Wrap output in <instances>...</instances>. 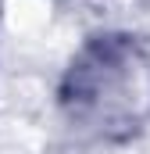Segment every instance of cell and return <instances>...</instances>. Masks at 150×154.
I'll list each match as a JSON object with an SVG mask.
<instances>
[{
	"mask_svg": "<svg viewBox=\"0 0 150 154\" xmlns=\"http://www.w3.org/2000/svg\"><path fill=\"white\" fill-rule=\"evenodd\" d=\"M114 93H122L140 118L150 111V65L129 36H104L86 47L64 82V104L72 118L89 122L100 133H111L114 125L129 129Z\"/></svg>",
	"mask_w": 150,
	"mask_h": 154,
	"instance_id": "obj_1",
	"label": "cell"
}]
</instances>
